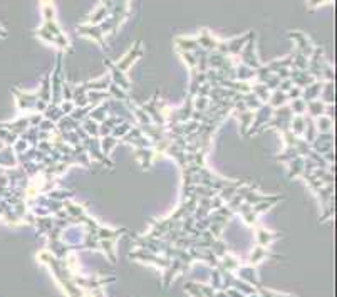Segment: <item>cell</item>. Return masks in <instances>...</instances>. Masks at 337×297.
Returning a JSON list of instances; mask_svg holds the SVG:
<instances>
[{
    "label": "cell",
    "mask_w": 337,
    "mask_h": 297,
    "mask_svg": "<svg viewBox=\"0 0 337 297\" xmlns=\"http://www.w3.org/2000/svg\"><path fill=\"white\" fill-rule=\"evenodd\" d=\"M320 101L325 104H334V81H325L320 93Z\"/></svg>",
    "instance_id": "4fadbf2b"
},
{
    "label": "cell",
    "mask_w": 337,
    "mask_h": 297,
    "mask_svg": "<svg viewBox=\"0 0 337 297\" xmlns=\"http://www.w3.org/2000/svg\"><path fill=\"white\" fill-rule=\"evenodd\" d=\"M133 128V123H129V121H123L121 124H118L116 128L111 131V136H114V138H118V139H121L123 136H126L128 134V131Z\"/></svg>",
    "instance_id": "9a60e30c"
},
{
    "label": "cell",
    "mask_w": 337,
    "mask_h": 297,
    "mask_svg": "<svg viewBox=\"0 0 337 297\" xmlns=\"http://www.w3.org/2000/svg\"><path fill=\"white\" fill-rule=\"evenodd\" d=\"M289 108H290V111H292V114L294 116H300V114H305V111H307V103L302 98H297V99H292V101H289Z\"/></svg>",
    "instance_id": "5bb4252c"
},
{
    "label": "cell",
    "mask_w": 337,
    "mask_h": 297,
    "mask_svg": "<svg viewBox=\"0 0 337 297\" xmlns=\"http://www.w3.org/2000/svg\"><path fill=\"white\" fill-rule=\"evenodd\" d=\"M42 15H44V24L39 30H35V37L45 40L47 44L59 45L62 52H70L69 39L62 34V30L55 22V12H54V0H42Z\"/></svg>",
    "instance_id": "6da1fadb"
},
{
    "label": "cell",
    "mask_w": 337,
    "mask_h": 297,
    "mask_svg": "<svg viewBox=\"0 0 337 297\" xmlns=\"http://www.w3.org/2000/svg\"><path fill=\"white\" fill-rule=\"evenodd\" d=\"M123 118H118V116H108L103 123H99V138H103V136H109L111 131H113L116 126L123 123Z\"/></svg>",
    "instance_id": "52a82bcc"
},
{
    "label": "cell",
    "mask_w": 337,
    "mask_h": 297,
    "mask_svg": "<svg viewBox=\"0 0 337 297\" xmlns=\"http://www.w3.org/2000/svg\"><path fill=\"white\" fill-rule=\"evenodd\" d=\"M289 178H300L304 175V156H295L285 163Z\"/></svg>",
    "instance_id": "8992f818"
},
{
    "label": "cell",
    "mask_w": 337,
    "mask_h": 297,
    "mask_svg": "<svg viewBox=\"0 0 337 297\" xmlns=\"http://www.w3.org/2000/svg\"><path fill=\"white\" fill-rule=\"evenodd\" d=\"M315 128H317V133H332V131H334V119L327 114L319 116V118L315 119Z\"/></svg>",
    "instance_id": "30bf717a"
},
{
    "label": "cell",
    "mask_w": 337,
    "mask_h": 297,
    "mask_svg": "<svg viewBox=\"0 0 337 297\" xmlns=\"http://www.w3.org/2000/svg\"><path fill=\"white\" fill-rule=\"evenodd\" d=\"M141 54H143V44H141V42H136V44L133 45V47H131V49L128 50V54H126L121 60H118V62H116L114 65H116V67H118L119 70H123V72H126L129 65L133 64L134 60L138 59Z\"/></svg>",
    "instance_id": "277c9868"
},
{
    "label": "cell",
    "mask_w": 337,
    "mask_h": 297,
    "mask_svg": "<svg viewBox=\"0 0 337 297\" xmlns=\"http://www.w3.org/2000/svg\"><path fill=\"white\" fill-rule=\"evenodd\" d=\"M287 103H289V99H287V93H284V91H280V89L272 91L270 98H269V101H267V104H269L272 109H277V108H280V106H285Z\"/></svg>",
    "instance_id": "9c48e42d"
},
{
    "label": "cell",
    "mask_w": 337,
    "mask_h": 297,
    "mask_svg": "<svg viewBox=\"0 0 337 297\" xmlns=\"http://www.w3.org/2000/svg\"><path fill=\"white\" fill-rule=\"evenodd\" d=\"M332 113H334V104H325V103H322L320 99H314V101H309V103H307L305 114L312 119H317L319 116H324V114L332 118Z\"/></svg>",
    "instance_id": "3957f363"
},
{
    "label": "cell",
    "mask_w": 337,
    "mask_h": 297,
    "mask_svg": "<svg viewBox=\"0 0 337 297\" xmlns=\"http://www.w3.org/2000/svg\"><path fill=\"white\" fill-rule=\"evenodd\" d=\"M324 83L325 81H314L312 84H309L307 88L302 89L300 98L304 99L305 103L314 101V99H320V93H322V88H324Z\"/></svg>",
    "instance_id": "5b68a950"
},
{
    "label": "cell",
    "mask_w": 337,
    "mask_h": 297,
    "mask_svg": "<svg viewBox=\"0 0 337 297\" xmlns=\"http://www.w3.org/2000/svg\"><path fill=\"white\" fill-rule=\"evenodd\" d=\"M101 141V150H103V153L106 156H111V153H113V150L121 143V139L114 138V136H103V138H99Z\"/></svg>",
    "instance_id": "8fae6325"
},
{
    "label": "cell",
    "mask_w": 337,
    "mask_h": 297,
    "mask_svg": "<svg viewBox=\"0 0 337 297\" xmlns=\"http://www.w3.org/2000/svg\"><path fill=\"white\" fill-rule=\"evenodd\" d=\"M272 114H274V109H272L267 103L262 104L260 108L254 113V121H251L248 131H246V136H254V134L262 133L264 126L270 121ZM246 136H245V138H246Z\"/></svg>",
    "instance_id": "7a4b0ae2"
},
{
    "label": "cell",
    "mask_w": 337,
    "mask_h": 297,
    "mask_svg": "<svg viewBox=\"0 0 337 297\" xmlns=\"http://www.w3.org/2000/svg\"><path fill=\"white\" fill-rule=\"evenodd\" d=\"M17 165V155L12 146H5V148L0 151V166H5V168H15Z\"/></svg>",
    "instance_id": "ba28073f"
},
{
    "label": "cell",
    "mask_w": 337,
    "mask_h": 297,
    "mask_svg": "<svg viewBox=\"0 0 337 297\" xmlns=\"http://www.w3.org/2000/svg\"><path fill=\"white\" fill-rule=\"evenodd\" d=\"M88 118H91L93 121H96V123H103V121L108 118V104L101 103L98 106H94L93 111L89 113Z\"/></svg>",
    "instance_id": "7c38bea8"
}]
</instances>
